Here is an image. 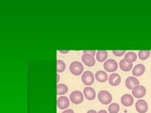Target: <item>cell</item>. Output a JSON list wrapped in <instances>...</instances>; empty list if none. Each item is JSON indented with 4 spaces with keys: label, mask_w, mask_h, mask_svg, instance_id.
<instances>
[{
    "label": "cell",
    "mask_w": 151,
    "mask_h": 113,
    "mask_svg": "<svg viewBox=\"0 0 151 113\" xmlns=\"http://www.w3.org/2000/svg\"><path fill=\"white\" fill-rule=\"evenodd\" d=\"M97 113H108V112L106 110H104V109H101V110H99Z\"/></svg>",
    "instance_id": "83f0119b"
},
{
    "label": "cell",
    "mask_w": 151,
    "mask_h": 113,
    "mask_svg": "<svg viewBox=\"0 0 151 113\" xmlns=\"http://www.w3.org/2000/svg\"><path fill=\"white\" fill-rule=\"evenodd\" d=\"M96 56L99 62H104V61H106L108 58V52L106 50H98L96 51Z\"/></svg>",
    "instance_id": "e0dca14e"
},
{
    "label": "cell",
    "mask_w": 151,
    "mask_h": 113,
    "mask_svg": "<svg viewBox=\"0 0 151 113\" xmlns=\"http://www.w3.org/2000/svg\"><path fill=\"white\" fill-rule=\"evenodd\" d=\"M83 95L84 97L87 99L89 101H93L94 100V98L96 96V91L91 88V87H86L84 89H83Z\"/></svg>",
    "instance_id": "9c48e42d"
},
{
    "label": "cell",
    "mask_w": 151,
    "mask_h": 113,
    "mask_svg": "<svg viewBox=\"0 0 151 113\" xmlns=\"http://www.w3.org/2000/svg\"><path fill=\"white\" fill-rule=\"evenodd\" d=\"M81 59H82L83 63L86 66H88V67H93V66H94V64H96V59H94L93 56L83 54Z\"/></svg>",
    "instance_id": "5bb4252c"
},
{
    "label": "cell",
    "mask_w": 151,
    "mask_h": 113,
    "mask_svg": "<svg viewBox=\"0 0 151 113\" xmlns=\"http://www.w3.org/2000/svg\"><path fill=\"white\" fill-rule=\"evenodd\" d=\"M69 99L70 101L72 102L75 105H78V104L82 103L83 102V99H84V95L81 92L79 91H75V92H72L69 96Z\"/></svg>",
    "instance_id": "3957f363"
},
{
    "label": "cell",
    "mask_w": 151,
    "mask_h": 113,
    "mask_svg": "<svg viewBox=\"0 0 151 113\" xmlns=\"http://www.w3.org/2000/svg\"><path fill=\"white\" fill-rule=\"evenodd\" d=\"M63 113H74V111L72 109H65Z\"/></svg>",
    "instance_id": "d4e9b609"
},
{
    "label": "cell",
    "mask_w": 151,
    "mask_h": 113,
    "mask_svg": "<svg viewBox=\"0 0 151 113\" xmlns=\"http://www.w3.org/2000/svg\"><path fill=\"white\" fill-rule=\"evenodd\" d=\"M150 50H140L138 52V56L141 60H145L149 58L150 56Z\"/></svg>",
    "instance_id": "ffe728a7"
},
{
    "label": "cell",
    "mask_w": 151,
    "mask_h": 113,
    "mask_svg": "<svg viewBox=\"0 0 151 113\" xmlns=\"http://www.w3.org/2000/svg\"><path fill=\"white\" fill-rule=\"evenodd\" d=\"M112 53L116 56H121L126 55L127 51L126 50H112Z\"/></svg>",
    "instance_id": "603a6c76"
},
{
    "label": "cell",
    "mask_w": 151,
    "mask_h": 113,
    "mask_svg": "<svg viewBox=\"0 0 151 113\" xmlns=\"http://www.w3.org/2000/svg\"><path fill=\"white\" fill-rule=\"evenodd\" d=\"M145 72V66L144 64H137L136 66H134L133 69H132V74H133L135 77H141L142 74H144Z\"/></svg>",
    "instance_id": "4fadbf2b"
},
{
    "label": "cell",
    "mask_w": 151,
    "mask_h": 113,
    "mask_svg": "<svg viewBox=\"0 0 151 113\" xmlns=\"http://www.w3.org/2000/svg\"><path fill=\"white\" fill-rule=\"evenodd\" d=\"M124 59L129 63H133L137 59V55L134 53V52H127Z\"/></svg>",
    "instance_id": "ac0fdd59"
},
{
    "label": "cell",
    "mask_w": 151,
    "mask_h": 113,
    "mask_svg": "<svg viewBox=\"0 0 151 113\" xmlns=\"http://www.w3.org/2000/svg\"><path fill=\"white\" fill-rule=\"evenodd\" d=\"M70 72L74 75H80L83 73V65L79 61H73L69 66Z\"/></svg>",
    "instance_id": "7a4b0ae2"
},
{
    "label": "cell",
    "mask_w": 151,
    "mask_h": 113,
    "mask_svg": "<svg viewBox=\"0 0 151 113\" xmlns=\"http://www.w3.org/2000/svg\"><path fill=\"white\" fill-rule=\"evenodd\" d=\"M83 54L90 55V56H96V51L94 50H83Z\"/></svg>",
    "instance_id": "cb8c5ba5"
},
{
    "label": "cell",
    "mask_w": 151,
    "mask_h": 113,
    "mask_svg": "<svg viewBox=\"0 0 151 113\" xmlns=\"http://www.w3.org/2000/svg\"><path fill=\"white\" fill-rule=\"evenodd\" d=\"M70 105V100L66 96H60L57 100V106L60 109H66Z\"/></svg>",
    "instance_id": "ba28073f"
},
{
    "label": "cell",
    "mask_w": 151,
    "mask_h": 113,
    "mask_svg": "<svg viewBox=\"0 0 151 113\" xmlns=\"http://www.w3.org/2000/svg\"><path fill=\"white\" fill-rule=\"evenodd\" d=\"M145 94H146V89L144 86H141V85H138V86H136L132 89V95L135 98H142Z\"/></svg>",
    "instance_id": "52a82bcc"
},
{
    "label": "cell",
    "mask_w": 151,
    "mask_h": 113,
    "mask_svg": "<svg viewBox=\"0 0 151 113\" xmlns=\"http://www.w3.org/2000/svg\"><path fill=\"white\" fill-rule=\"evenodd\" d=\"M68 92V87L65 84H58L57 85V93L58 95H63Z\"/></svg>",
    "instance_id": "d6986e66"
},
{
    "label": "cell",
    "mask_w": 151,
    "mask_h": 113,
    "mask_svg": "<svg viewBox=\"0 0 151 113\" xmlns=\"http://www.w3.org/2000/svg\"><path fill=\"white\" fill-rule=\"evenodd\" d=\"M65 68H66V65L64 63V61L60 59H57V72L59 74L63 73L65 70Z\"/></svg>",
    "instance_id": "7402d4cb"
},
{
    "label": "cell",
    "mask_w": 151,
    "mask_h": 113,
    "mask_svg": "<svg viewBox=\"0 0 151 113\" xmlns=\"http://www.w3.org/2000/svg\"><path fill=\"white\" fill-rule=\"evenodd\" d=\"M119 67L122 71H124V72H129L130 70L133 69V66H132V63H129L127 62L125 59H122L120 60L119 62Z\"/></svg>",
    "instance_id": "2e32d148"
},
{
    "label": "cell",
    "mask_w": 151,
    "mask_h": 113,
    "mask_svg": "<svg viewBox=\"0 0 151 113\" xmlns=\"http://www.w3.org/2000/svg\"><path fill=\"white\" fill-rule=\"evenodd\" d=\"M126 87L129 89H133L136 86L140 85L139 80L137 79L135 77H129L126 79V82H125Z\"/></svg>",
    "instance_id": "30bf717a"
},
{
    "label": "cell",
    "mask_w": 151,
    "mask_h": 113,
    "mask_svg": "<svg viewBox=\"0 0 151 113\" xmlns=\"http://www.w3.org/2000/svg\"><path fill=\"white\" fill-rule=\"evenodd\" d=\"M104 69L106 70V72L114 73L118 69V64L114 59H108L104 62Z\"/></svg>",
    "instance_id": "5b68a950"
},
{
    "label": "cell",
    "mask_w": 151,
    "mask_h": 113,
    "mask_svg": "<svg viewBox=\"0 0 151 113\" xmlns=\"http://www.w3.org/2000/svg\"><path fill=\"white\" fill-rule=\"evenodd\" d=\"M98 100L102 105H110L112 101V96L108 91H101L98 92Z\"/></svg>",
    "instance_id": "6da1fadb"
},
{
    "label": "cell",
    "mask_w": 151,
    "mask_h": 113,
    "mask_svg": "<svg viewBox=\"0 0 151 113\" xmlns=\"http://www.w3.org/2000/svg\"><path fill=\"white\" fill-rule=\"evenodd\" d=\"M135 108L139 113H145L148 110V105L143 99H139L135 104Z\"/></svg>",
    "instance_id": "8992f818"
},
{
    "label": "cell",
    "mask_w": 151,
    "mask_h": 113,
    "mask_svg": "<svg viewBox=\"0 0 151 113\" xmlns=\"http://www.w3.org/2000/svg\"><path fill=\"white\" fill-rule=\"evenodd\" d=\"M120 110V106L117 103H111L108 107V111L110 113H118Z\"/></svg>",
    "instance_id": "44dd1931"
},
{
    "label": "cell",
    "mask_w": 151,
    "mask_h": 113,
    "mask_svg": "<svg viewBox=\"0 0 151 113\" xmlns=\"http://www.w3.org/2000/svg\"><path fill=\"white\" fill-rule=\"evenodd\" d=\"M109 83L111 86L116 87L121 83V77L116 73H112L111 75H109Z\"/></svg>",
    "instance_id": "8fae6325"
},
{
    "label": "cell",
    "mask_w": 151,
    "mask_h": 113,
    "mask_svg": "<svg viewBox=\"0 0 151 113\" xmlns=\"http://www.w3.org/2000/svg\"><path fill=\"white\" fill-rule=\"evenodd\" d=\"M94 78H96L98 82H106L109 79V75L105 71H97L96 75H94Z\"/></svg>",
    "instance_id": "9a60e30c"
},
{
    "label": "cell",
    "mask_w": 151,
    "mask_h": 113,
    "mask_svg": "<svg viewBox=\"0 0 151 113\" xmlns=\"http://www.w3.org/2000/svg\"><path fill=\"white\" fill-rule=\"evenodd\" d=\"M56 75H57V81H58V82H59V79H60V75H59V73H58V74H57Z\"/></svg>",
    "instance_id": "f1b7e54d"
},
{
    "label": "cell",
    "mask_w": 151,
    "mask_h": 113,
    "mask_svg": "<svg viewBox=\"0 0 151 113\" xmlns=\"http://www.w3.org/2000/svg\"><path fill=\"white\" fill-rule=\"evenodd\" d=\"M59 52L61 54H66V53H68L69 50H59Z\"/></svg>",
    "instance_id": "484cf974"
},
{
    "label": "cell",
    "mask_w": 151,
    "mask_h": 113,
    "mask_svg": "<svg viewBox=\"0 0 151 113\" xmlns=\"http://www.w3.org/2000/svg\"><path fill=\"white\" fill-rule=\"evenodd\" d=\"M87 113H97L96 110H93V109H91V110H88Z\"/></svg>",
    "instance_id": "4316f807"
},
{
    "label": "cell",
    "mask_w": 151,
    "mask_h": 113,
    "mask_svg": "<svg viewBox=\"0 0 151 113\" xmlns=\"http://www.w3.org/2000/svg\"><path fill=\"white\" fill-rule=\"evenodd\" d=\"M121 103H122V105L123 106H125V107H130L133 105V103H134V99H133V96L130 95V94L129 93H126L124 94L122 97H121Z\"/></svg>",
    "instance_id": "7c38bea8"
},
{
    "label": "cell",
    "mask_w": 151,
    "mask_h": 113,
    "mask_svg": "<svg viewBox=\"0 0 151 113\" xmlns=\"http://www.w3.org/2000/svg\"><path fill=\"white\" fill-rule=\"evenodd\" d=\"M81 81L84 85H86L87 87H90L94 81V75L90 71L84 72L81 75Z\"/></svg>",
    "instance_id": "277c9868"
}]
</instances>
